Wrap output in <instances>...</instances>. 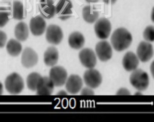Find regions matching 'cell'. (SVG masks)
<instances>
[{
	"mask_svg": "<svg viewBox=\"0 0 154 122\" xmlns=\"http://www.w3.org/2000/svg\"><path fill=\"white\" fill-rule=\"evenodd\" d=\"M132 42L131 34L124 27L116 29L111 37V42L114 49L117 52H122L128 49Z\"/></svg>",
	"mask_w": 154,
	"mask_h": 122,
	"instance_id": "obj_1",
	"label": "cell"
},
{
	"mask_svg": "<svg viewBox=\"0 0 154 122\" xmlns=\"http://www.w3.org/2000/svg\"><path fill=\"white\" fill-rule=\"evenodd\" d=\"M5 88L11 94L16 95L20 94L24 88V82L22 77L17 73H13L6 78Z\"/></svg>",
	"mask_w": 154,
	"mask_h": 122,
	"instance_id": "obj_2",
	"label": "cell"
},
{
	"mask_svg": "<svg viewBox=\"0 0 154 122\" xmlns=\"http://www.w3.org/2000/svg\"><path fill=\"white\" fill-rule=\"evenodd\" d=\"M131 85L139 91L146 90L149 85V77L148 74L141 69L133 71L130 76Z\"/></svg>",
	"mask_w": 154,
	"mask_h": 122,
	"instance_id": "obj_3",
	"label": "cell"
},
{
	"mask_svg": "<svg viewBox=\"0 0 154 122\" xmlns=\"http://www.w3.org/2000/svg\"><path fill=\"white\" fill-rule=\"evenodd\" d=\"M94 32L100 39L106 40L109 37L111 32V24L106 18L102 17L96 21Z\"/></svg>",
	"mask_w": 154,
	"mask_h": 122,
	"instance_id": "obj_4",
	"label": "cell"
},
{
	"mask_svg": "<svg viewBox=\"0 0 154 122\" xmlns=\"http://www.w3.org/2000/svg\"><path fill=\"white\" fill-rule=\"evenodd\" d=\"M67 76L68 74L66 70L59 66L57 67L54 66L49 72V78L54 86L60 87L63 86L67 79Z\"/></svg>",
	"mask_w": 154,
	"mask_h": 122,
	"instance_id": "obj_5",
	"label": "cell"
},
{
	"mask_svg": "<svg viewBox=\"0 0 154 122\" xmlns=\"http://www.w3.org/2000/svg\"><path fill=\"white\" fill-rule=\"evenodd\" d=\"M73 4L70 0H60L55 6V14L62 21L70 19L73 14Z\"/></svg>",
	"mask_w": 154,
	"mask_h": 122,
	"instance_id": "obj_6",
	"label": "cell"
},
{
	"mask_svg": "<svg viewBox=\"0 0 154 122\" xmlns=\"http://www.w3.org/2000/svg\"><path fill=\"white\" fill-rule=\"evenodd\" d=\"M45 38L49 43L52 45H59L63 38L62 29L57 25H49L46 29Z\"/></svg>",
	"mask_w": 154,
	"mask_h": 122,
	"instance_id": "obj_7",
	"label": "cell"
},
{
	"mask_svg": "<svg viewBox=\"0 0 154 122\" xmlns=\"http://www.w3.org/2000/svg\"><path fill=\"white\" fill-rule=\"evenodd\" d=\"M83 79L86 86L91 89L98 88L102 82V76L100 73L93 68L86 70L83 75Z\"/></svg>",
	"mask_w": 154,
	"mask_h": 122,
	"instance_id": "obj_8",
	"label": "cell"
},
{
	"mask_svg": "<svg viewBox=\"0 0 154 122\" xmlns=\"http://www.w3.org/2000/svg\"><path fill=\"white\" fill-rule=\"evenodd\" d=\"M79 59L83 66L88 69L94 68L97 63L95 53L89 48L84 49L80 52Z\"/></svg>",
	"mask_w": 154,
	"mask_h": 122,
	"instance_id": "obj_9",
	"label": "cell"
},
{
	"mask_svg": "<svg viewBox=\"0 0 154 122\" xmlns=\"http://www.w3.org/2000/svg\"><path fill=\"white\" fill-rule=\"evenodd\" d=\"M96 53L101 61H107L112 58V50L111 45L107 41H101L96 45Z\"/></svg>",
	"mask_w": 154,
	"mask_h": 122,
	"instance_id": "obj_10",
	"label": "cell"
},
{
	"mask_svg": "<svg viewBox=\"0 0 154 122\" xmlns=\"http://www.w3.org/2000/svg\"><path fill=\"white\" fill-rule=\"evenodd\" d=\"M136 55L142 62L149 61L153 56V46L148 42H141L137 49Z\"/></svg>",
	"mask_w": 154,
	"mask_h": 122,
	"instance_id": "obj_11",
	"label": "cell"
},
{
	"mask_svg": "<svg viewBox=\"0 0 154 122\" xmlns=\"http://www.w3.org/2000/svg\"><path fill=\"white\" fill-rule=\"evenodd\" d=\"M65 84L67 92L71 94H76L82 89L83 81L79 75L72 74L67 78Z\"/></svg>",
	"mask_w": 154,
	"mask_h": 122,
	"instance_id": "obj_12",
	"label": "cell"
},
{
	"mask_svg": "<svg viewBox=\"0 0 154 122\" xmlns=\"http://www.w3.org/2000/svg\"><path fill=\"white\" fill-rule=\"evenodd\" d=\"M38 55L31 48H26L22 53L21 63L26 68H31L37 63Z\"/></svg>",
	"mask_w": 154,
	"mask_h": 122,
	"instance_id": "obj_13",
	"label": "cell"
},
{
	"mask_svg": "<svg viewBox=\"0 0 154 122\" xmlns=\"http://www.w3.org/2000/svg\"><path fill=\"white\" fill-rule=\"evenodd\" d=\"M46 22L41 16L32 18L29 24L30 31L34 36L42 35L46 30Z\"/></svg>",
	"mask_w": 154,
	"mask_h": 122,
	"instance_id": "obj_14",
	"label": "cell"
},
{
	"mask_svg": "<svg viewBox=\"0 0 154 122\" xmlns=\"http://www.w3.org/2000/svg\"><path fill=\"white\" fill-rule=\"evenodd\" d=\"M38 9L44 19H50L55 15V6L54 0H41Z\"/></svg>",
	"mask_w": 154,
	"mask_h": 122,
	"instance_id": "obj_15",
	"label": "cell"
},
{
	"mask_svg": "<svg viewBox=\"0 0 154 122\" xmlns=\"http://www.w3.org/2000/svg\"><path fill=\"white\" fill-rule=\"evenodd\" d=\"M139 64V60L134 53L128 52L125 54L122 60V66L127 71H133L136 70Z\"/></svg>",
	"mask_w": 154,
	"mask_h": 122,
	"instance_id": "obj_16",
	"label": "cell"
},
{
	"mask_svg": "<svg viewBox=\"0 0 154 122\" xmlns=\"http://www.w3.org/2000/svg\"><path fill=\"white\" fill-rule=\"evenodd\" d=\"M54 89V85L50 79L49 77H42V80L38 84L36 90L37 94L40 96L51 95Z\"/></svg>",
	"mask_w": 154,
	"mask_h": 122,
	"instance_id": "obj_17",
	"label": "cell"
},
{
	"mask_svg": "<svg viewBox=\"0 0 154 122\" xmlns=\"http://www.w3.org/2000/svg\"><path fill=\"white\" fill-rule=\"evenodd\" d=\"M59 60V52L54 46L48 48L44 55V61L48 67H54Z\"/></svg>",
	"mask_w": 154,
	"mask_h": 122,
	"instance_id": "obj_18",
	"label": "cell"
},
{
	"mask_svg": "<svg viewBox=\"0 0 154 122\" xmlns=\"http://www.w3.org/2000/svg\"><path fill=\"white\" fill-rule=\"evenodd\" d=\"M82 16L85 22L89 24H93L98 20L99 13L95 7L86 6L83 9Z\"/></svg>",
	"mask_w": 154,
	"mask_h": 122,
	"instance_id": "obj_19",
	"label": "cell"
},
{
	"mask_svg": "<svg viewBox=\"0 0 154 122\" xmlns=\"http://www.w3.org/2000/svg\"><path fill=\"white\" fill-rule=\"evenodd\" d=\"M85 42L83 35L79 32L72 33L69 37V44L71 48L75 50L82 49Z\"/></svg>",
	"mask_w": 154,
	"mask_h": 122,
	"instance_id": "obj_20",
	"label": "cell"
},
{
	"mask_svg": "<svg viewBox=\"0 0 154 122\" xmlns=\"http://www.w3.org/2000/svg\"><path fill=\"white\" fill-rule=\"evenodd\" d=\"M14 35L19 42L26 41L29 37V28L24 22H19L15 27Z\"/></svg>",
	"mask_w": 154,
	"mask_h": 122,
	"instance_id": "obj_21",
	"label": "cell"
},
{
	"mask_svg": "<svg viewBox=\"0 0 154 122\" xmlns=\"http://www.w3.org/2000/svg\"><path fill=\"white\" fill-rule=\"evenodd\" d=\"M22 45L19 41L15 39H10L6 45V50L9 55L12 57H17L22 52Z\"/></svg>",
	"mask_w": 154,
	"mask_h": 122,
	"instance_id": "obj_22",
	"label": "cell"
},
{
	"mask_svg": "<svg viewBox=\"0 0 154 122\" xmlns=\"http://www.w3.org/2000/svg\"><path fill=\"white\" fill-rule=\"evenodd\" d=\"M42 77L38 73L33 72L28 75L26 80L27 86L29 89L32 91H35L38 84H40Z\"/></svg>",
	"mask_w": 154,
	"mask_h": 122,
	"instance_id": "obj_23",
	"label": "cell"
},
{
	"mask_svg": "<svg viewBox=\"0 0 154 122\" xmlns=\"http://www.w3.org/2000/svg\"><path fill=\"white\" fill-rule=\"evenodd\" d=\"M13 17L16 20H23L26 17V11L23 4L14 1L13 4Z\"/></svg>",
	"mask_w": 154,
	"mask_h": 122,
	"instance_id": "obj_24",
	"label": "cell"
},
{
	"mask_svg": "<svg viewBox=\"0 0 154 122\" xmlns=\"http://www.w3.org/2000/svg\"><path fill=\"white\" fill-rule=\"evenodd\" d=\"M9 13L6 7H0V28L5 27L9 20Z\"/></svg>",
	"mask_w": 154,
	"mask_h": 122,
	"instance_id": "obj_25",
	"label": "cell"
},
{
	"mask_svg": "<svg viewBox=\"0 0 154 122\" xmlns=\"http://www.w3.org/2000/svg\"><path fill=\"white\" fill-rule=\"evenodd\" d=\"M144 39L147 42H153L154 40V28L153 25H149L146 28L143 33Z\"/></svg>",
	"mask_w": 154,
	"mask_h": 122,
	"instance_id": "obj_26",
	"label": "cell"
},
{
	"mask_svg": "<svg viewBox=\"0 0 154 122\" xmlns=\"http://www.w3.org/2000/svg\"><path fill=\"white\" fill-rule=\"evenodd\" d=\"M7 42V35L5 32L0 31V49L3 48Z\"/></svg>",
	"mask_w": 154,
	"mask_h": 122,
	"instance_id": "obj_27",
	"label": "cell"
},
{
	"mask_svg": "<svg viewBox=\"0 0 154 122\" xmlns=\"http://www.w3.org/2000/svg\"><path fill=\"white\" fill-rule=\"evenodd\" d=\"M94 92L90 88H85L81 92V95H94Z\"/></svg>",
	"mask_w": 154,
	"mask_h": 122,
	"instance_id": "obj_28",
	"label": "cell"
},
{
	"mask_svg": "<svg viewBox=\"0 0 154 122\" xmlns=\"http://www.w3.org/2000/svg\"><path fill=\"white\" fill-rule=\"evenodd\" d=\"M117 95H131V92L126 88H121L116 93Z\"/></svg>",
	"mask_w": 154,
	"mask_h": 122,
	"instance_id": "obj_29",
	"label": "cell"
},
{
	"mask_svg": "<svg viewBox=\"0 0 154 122\" xmlns=\"http://www.w3.org/2000/svg\"><path fill=\"white\" fill-rule=\"evenodd\" d=\"M103 1L106 4H113L117 1V0H103Z\"/></svg>",
	"mask_w": 154,
	"mask_h": 122,
	"instance_id": "obj_30",
	"label": "cell"
},
{
	"mask_svg": "<svg viewBox=\"0 0 154 122\" xmlns=\"http://www.w3.org/2000/svg\"><path fill=\"white\" fill-rule=\"evenodd\" d=\"M85 1L88 3H95L98 2L99 0H85Z\"/></svg>",
	"mask_w": 154,
	"mask_h": 122,
	"instance_id": "obj_31",
	"label": "cell"
},
{
	"mask_svg": "<svg viewBox=\"0 0 154 122\" xmlns=\"http://www.w3.org/2000/svg\"><path fill=\"white\" fill-rule=\"evenodd\" d=\"M3 92V84L0 82V95H2Z\"/></svg>",
	"mask_w": 154,
	"mask_h": 122,
	"instance_id": "obj_32",
	"label": "cell"
},
{
	"mask_svg": "<svg viewBox=\"0 0 154 122\" xmlns=\"http://www.w3.org/2000/svg\"><path fill=\"white\" fill-rule=\"evenodd\" d=\"M58 95H66L67 93L63 91H60V92H59L57 93Z\"/></svg>",
	"mask_w": 154,
	"mask_h": 122,
	"instance_id": "obj_33",
	"label": "cell"
},
{
	"mask_svg": "<svg viewBox=\"0 0 154 122\" xmlns=\"http://www.w3.org/2000/svg\"><path fill=\"white\" fill-rule=\"evenodd\" d=\"M135 95H136V96H137V95H142V94L140 92H137L135 93Z\"/></svg>",
	"mask_w": 154,
	"mask_h": 122,
	"instance_id": "obj_34",
	"label": "cell"
}]
</instances>
